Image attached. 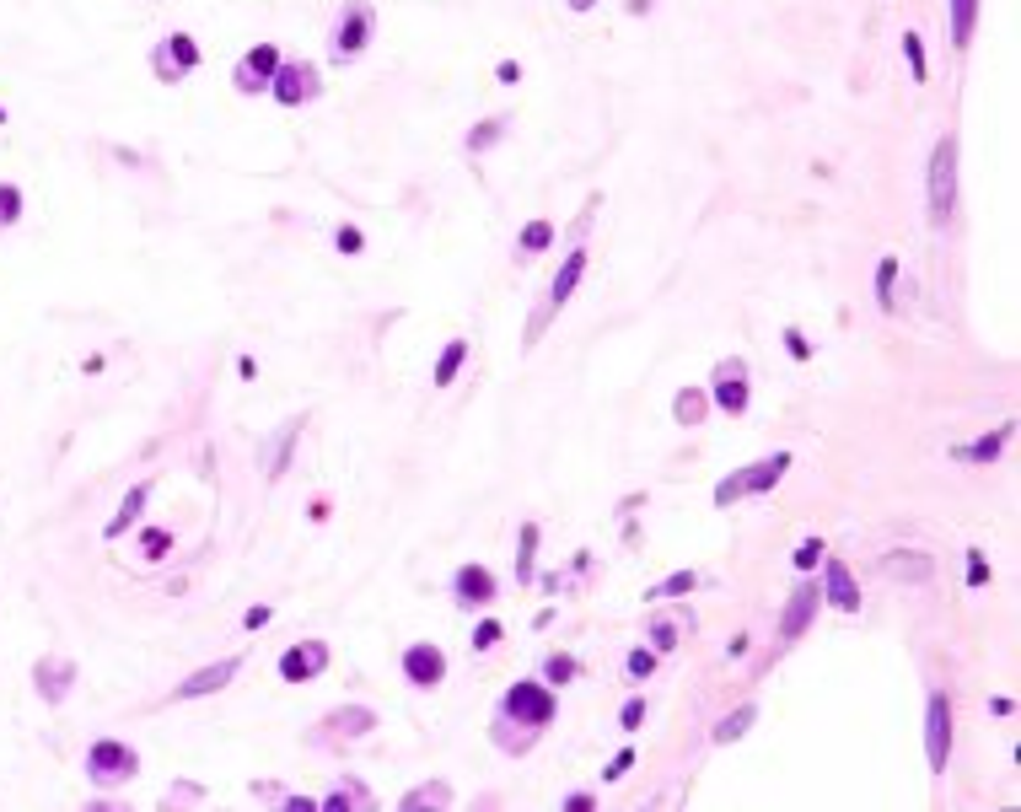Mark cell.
<instances>
[{"label":"cell","instance_id":"obj_34","mask_svg":"<svg viewBox=\"0 0 1021 812\" xmlns=\"http://www.w3.org/2000/svg\"><path fill=\"white\" fill-rule=\"evenodd\" d=\"M575 673H581V662L565 657V651H554V657H543V673H538V678L549 683V689H565V683H570Z\"/></svg>","mask_w":1021,"mask_h":812},{"label":"cell","instance_id":"obj_4","mask_svg":"<svg viewBox=\"0 0 1021 812\" xmlns=\"http://www.w3.org/2000/svg\"><path fill=\"white\" fill-rule=\"evenodd\" d=\"M371 33H377V11H371L366 0H350V6L339 11L334 33H328V54H334L339 65L361 60V54H366V44H371Z\"/></svg>","mask_w":1021,"mask_h":812},{"label":"cell","instance_id":"obj_16","mask_svg":"<svg viewBox=\"0 0 1021 812\" xmlns=\"http://www.w3.org/2000/svg\"><path fill=\"white\" fill-rule=\"evenodd\" d=\"M688 630H694V614H688V608H656V614L645 619V635H651V651H656V657L678 651Z\"/></svg>","mask_w":1021,"mask_h":812},{"label":"cell","instance_id":"obj_37","mask_svg":"<svg viewBox=\"0 0 1021 812\" xmlns=\"http://www.w3.org/2000/svg\"><path fill=\"white\" fill-rule=\"evenodd\" d=\"M823 554H828L823 538H807V544H801L796 554H790V565H796V571L807 576V571H817V565H823Z\"/></svg>","mask_w":1021,"mask_h":812},{"label":"cell","instance_id":"obj_32","mask_svg":"<svg viewBox=\"0 0 1021 812\" xmlns=\"http://www.w3.org/2000/svg\"><path fill=\"white\" fill-rule=\"evenodd\" d=\"M318 807H323V812H350V807H371V791H366V786H355V780H344V786H339V791H328Z\"/></svg>","mask_w":1021,"mask_h":812},{"label":"cell","instance_id":"obj_24","mask_svg":"<svg viewBox=\"0 0 1021 812\" xmlns=\"http://www.w3.org/2000/svg\"><path fill=\"white\" fill-rule=\"evenodd\" d=\"M753 721H758V705H753V700H747V705H737V710H731V716H721V721H715V732H710V743H715V748H726V743H737V737H747V726H753Z\"/></svg>","mask_w":1021,"mask_h":812},{"label":"cell","instance_id":"obj_46","mask_svg":"<svg viewBox=\"0 0 1021 812\" xmlns=\"http://www.w3.org/2000/svg\"><path fill=\"white\" fill-rule=\"evenodd\" d=\"M629 764H635V748H618V753H613V764L602 769V780H624V769H629Z\"/></svg>","mask_w":1021,"mask_h":812},{"label":"cell","instance_id":"obj_7","mask_svg":"<svg viewBox=\"0 0 1021 812\" xmlns=\"http://www.w3.org/2000/svg\"><path fill=\"white\" fill-rule=\"evenodd\" d=\"M710 404L721 409V415H731V420L747 415V404H753V377H747V361H742V355L715 361V372H710Z\"/></svg>","mask_w":1021,"mask_h":812},{"label":"cell","instance_id":"obj_20","mask_svg":"<svg viewBox=\"0 0 1021 812\" xmlns=\"http://www.w3.org/2000/svg\"><path fill=\"white\" fill-rule=\"evenodd\" d=\"M882 571H887V581H909V587H914V581H930V576H936V560H930L925 549H893V554L882 560Z\"/></svg>","mask_w":1021,"mask_h":812},{"label":"cell","instance_id":"obj_51","mask_svg":"<svg viewBox=\"0 0 1021 812\" xmlns=\"http://www.w3.org/2000/svg\"><path fill=\"white\" fill-rule=\"evenodd\" d=\"M624 6H629V11H635V17H640V11H651V0H624Z\"/></svg>","mask_w":1021,"mask_h":812},{"label":"cell","instance_id":"obj_48","mask_svg":"<svg viewBox=\"0 0 1021 812\" xmlns=\"http://www.w3.org/2000/svg\"><path fill=\"white\" fill-rule=\"evenodd\" d=\"M269 619H275V614H269V608H264V603H258V608H248V614H242V624H248V630H264V624H269Z\"/></svg>","mask_w":1021,"mask_h":812},{"label":"cell","instance_id":"obj_6","mask_svg":"<svg viewBox=\"0 0 1021 812\" xmlns=\"http://www.w3.org/2000/svg\"><path fill=\"white\" fill-rule=\"evenodd\" d=\"M586 259H592V253H586L581 242H575V248L565 253V264H559V275L549 280V302H543L538 312H532V323H527V345H538V339H543V329H549V318H554V312H559V307H565L570 296H575V286H581V275H586Z\"/></svg>","mask_w":1021,"mask_h":812},{"label":"cell","instance_id":"obj_8","mask_svg":"<svg viewBox=\"0 0 1021 812\" xmlns=\"http://www.w3.org/2000/svg\"><path fill=\"white\" fill-rule=\"evenodd\" d=\"M318 92H323V70L312 60H280L275 81H269V97H275L280 108H301V103H312Z\"/></svg>","mask_w":1021,"mask_h":812},{"label":"cell","instance_id":"obj_49","mask_svg":"<svg viewBox=\"0 0 1021 812\" xmlns=\"http://www.w3.org/2000/svg\"><path fill=\"white\" fill-rule=\"evenodd\" d=\"M565 807H575V812H592V807H597V796H592V791H575V796H565Z\"/></svg>","mask_w":1021,"mask_h":812},{"label":"cell","instance_id":"obj_29","mask_svg":"<svg viewBox=\"0 0 1021 812\" xmlns=\"http://www.w3.org/2000/svg\"><path fill=\"white\" fill-rule=\"evenodd\" d=\"M946 11H952V44L968 49L973 44V22H979V0H946Z\"/></svg>","mask_w":1021,"mask_h":812},{"label":"cell","instance_id":"obj_39","mask_svg":"<svg viewBox=\"0 0 1021 812\" xmlns=\"http://www.w3.org/2000/svg\"><path fill=\"white\" fill-rule=\"evenodd\" d=\"M17 221H22V189L0 183V226H17Z\"/></svg>","mask_w":1021,"mask_h":812},{"label":"cell","instance_id":"obj_52","mask_svg":"<svg viewBox=\"0 0 1021 812\" xmlns=\"http://www.w3.org/2000/svg\"><path fill=\"white\" fill-rule=\"evenodd\" d=\"M592 6H597V0H570V11H592Z\"/></svg>","mask_w":1021,"mask_h":812},{"label":"cell","instance_id":"obj_43","mask_svg":"<svg viewBox=\"0 0 1021 812\" xmlns=\"http://www.w3.org/2000/svg\"><path fill=\"white\" fill-rule=\"evenodd\" d=\"M640 721H645V694H635V700H629L624 710H618V726H624V732H635Z\"/></svg>","mask_w":1021,"mask_h":812},{"label":"cell","instance_id":"obj_28","mask_svg":"<svg viewBox=\"0 0 1021 812\" xmlns=\"http://www.w3.org/2000/svg\"><path fill=\"white\" fill-rule=\"evenodd\" d=\"M554 221H527L522 237H516V259H538L543 248H554Z\"/></svg>","mask_w":1021,"mask_h":812},{"label":"cell","instance_id":"obj_9","mask_svg":"<svg viewBox=\"0 0 1021 812\" xmlns=\"http://www.w3.org/2000/svg\"><path fill=\"white\" fill-rule=\"evenodd\" d=\"M925 759L930 775H946V759H952V700H946V689H930L925 700Z\"/></svg>","mask_w":1021,"mask_h":812},{"label":"cell","instance_id":"obj_5","mask_svg":"<svg viewBox=\"0 0 1021 812\" xmlns=\"http://www.w3.org/2000/svg\"><path fill=\"white\" fill-rule=\"evenodd\" d=\"M140 775V753L124 743V737H97L92 748H86V780H97V786H124V780Z\"/></svg>","mask_w":1021,"mask_h":812},{"label":"cell","instance_id":"obj_2","mask_svg":"<svg viewBox=\"0 0 1021 812\" xmlns=\"http://www.w3.org/2000/svg\"><path fill=\"white\" fill-rule=\"evenodd\" d=\"M790 474V452H774V458H758V463H747V468H737V474H726L721 484H715V495L710 501L715 506H737V501H747V495H764V490H774Z\"/></svg>","mask_w":1021,"mask_h":812},{"label":"cell","instance_id":"obj_13","mask_svg":"<svg viewBox=\"0 0 1021 812\" xmlns=\"http://www.w3.org/2000/svg\"><path fill=\"white\" fill-rule=\"evenodd\" d=\"M817 608H823V587H817V581H801V587L790 592L785 614H780V646H796V640L812 630Z\"/></svg>","mask_w":1021,"mask_h":812},{"label":"cell","instance_id":"obj_25","mask_svg":"<svg viewBox=\"0 0 1021 812\" xmlns=\"http://www.w3.org/2000/svg\"><path fill=\"white\" fill-rule=\"evenodd\" d=\"M468 339H447V350H441V361H436V372H430V388H452L457 372H463V361H468Z\"/></svg>","mask_w":1021,"mask_h":812},{"label":"cell","instance_id":"obj_18","mask_svg":"<svg viewBox=\"0 0 1021 812\" xmlns=\"http://www.w3.org/2000/svg\"><path fill=\"white\" fill-rule=\"evenodd\" d=\"M237 667H242V657H221V662H210V667H199V673H189L172 689V700H205V694H215V689H226V683L237 678Z\"/></svg>","mask_w":1021,"mask_h":812},{"label":"cell","instance_id":"obj_15","mask_svg":"<svg viewBox=\"0 0 1021 812\" xmlns=\"http://www.w3.org/2000/svg\"><path fill=\"white\" fill-rule=\"evenodd\" d=\"M318 673H328V640H301V646L280 651V678L285 683H307Z\"/></svg>","mask_w":1021,"mask_h":812},{"label":"cell","instance_id":"obj_1","mask_svg":"<svg viewBox=\"0 0 1021 812\" xmlns=\"http://www.w3.org/2000/svg\"><path fill=\"white\" fill-rule=\"evenodd\" d=\"M554 716H559V694L543 678H516L495 705V721L522 726V732H543V726H554Z\"/></svg>","mask_w":1021,"mask_h":812},{"label":"cell","instance_id":"obj_47","mask_svg":"<svg viewBox=\"0 0 1021 812\" xmlns=\"http://www.w3.org/2000/svg\"><path fill=\"white\" fill-rule=\"evenodd\" d=\"M339 248H344V253H361V248H366V237L355 232V226H339Z\"/></svg>","mask_w":1021,"mask_h":812},{"label":"cell","instance_id":"obj_12","mask_svg":"<svg viewBox=\"0 0 1021 812\" xmlns=\"http://www.w3.org/2000/svg\"><path fill=\"white\" fill-rule=\"evenodd\" d=\"M495 592H500V581H495L490 565L468 560V565H457V571H452V603L468 608V614H473V608H490Z\"/></svg>","mask_w":1021,"mask_h":812},{"label":"cell","instance_id":"obj_19","mask_svg":"<svg viewBox=\"0 0 1021 812\" xmlns=\"http://www.w3.org/2000/svg\"><path fill=\"white\" fill-rule=\"evenodd\" d=\"M823 603L839 608V614H860V587H855L850 565L828 560V554H823Z\"/></svg>","mask_w":1021,"mask_h":812},{"label":"cell","instance_id":"obj_17","mask_svg":"<svg viewBox=\"0 0 1021 812\" xmlns=\"http://www.w3.org/2000/svg\"><path fill=\"white\" fill-rule=\"evenodd\" d=\"M33 683H38V694L49 705H60L70 689H76V662L60 657V651H49V657H38L33 662Z\"/></svg>","mask_w":1021,"mask_h":812},{"label":"cell","instance_id":"obj_44","mask_svg":"<svg viewBox=\"0 0 1021 812\" xmlns=\"http://www.w3.org/2000/svg\"><path fill=\"white\" fill-rule=\"evenodd\" d=\"M785 350L796 355V361H812V345H807V334H801L796 323H790V329H785Z\"/></svg>","mask_w":1021,"mask_h":812},{"label":"cell","instance_id":"obj_36","mask_svg":"<svg viewBox=\"0 0 1021 812\" xmlns=\"http://www.w3.org/2000/svg\"><path fill=\"white\" fill-rule=\"evenodd\" d=\"M532 554H538V522H522V544H516V581H532Z\"/></svg>","mask_w":1021,"mask_h":812},{"label":"cell","instance_id":"obj_3","mask_svg":"<svg viewBox=\"0 0 1021 812\" xmlns=\"http://www.w3.org/2000/svg\"><path fill=\"white\" fill-rule=\"evenodd\" d=\"M930 226H946L957 210V135H941L936 151H930Z\"/></svg>","mask_w":1021,"mask_h":812},{"label":"cell","instance_id":"obj_41","mask_svg":"<svg viewBox=\"0 0 1021 812\" xmlns=\"http://www.w3.org/2000/svg\"><path fill=\"white\" fill-rule=\"evenodd\" d=\"M903 54H909V70H914V81H925L930 70H925V49H919V33H903Z\"/></svg>","mask_w":1021,"mask_h":812},{"label":"cell","instance_id":"obj_14","mask_svg":"<svg viewBox=\"0 0 1021 812\" xmlns=\"http://www.w3.org/2000/svg\"><path fill=\"white\" fill-rule=\"evenodd\" d=\"M404 678H409V689H441V678H447V651L430 646V640L404 646Z\"/></svg>","mask_w":1021,"mask_h":812},{"label":"cell","instance_id":"obj_42","mask_svg":"<svg viewBox=\"0 0 1021 812\" xmlns=\"http://www.w3.org/2000/svg\"><path fill=\"white\" fill-rule=\"evenodd\" d=\"M500 635H506V630H500L495 619H484L479 630H473V651H490V646H500Z\"/></svg>","mask_w":1021,"mask_h":812},{"label":"cell","instance_id":"obj_45","mask_svg":"<svg viewBox=\"0 0 1021 812\" xmlns=\"http://www.w3.org/2000/svg\"><path fill=\"white\" fill-rule=\"evenodd\" d=\"M984 581H989V560L979 549H968V587H984Z\"/></svg>","mask_w":1021,"mask_h":812},{"label":"cell","instance_id":"obj_11","mask_svg":"<svg viewBox=\"0 0 1021 812\" xmlns=\"http://www.w3.org/2000/svg\"><path fill=\"white\" fill-rule=\"evenodd\" d=\"M275 70H280V44H258V49H248V54L232 65V87H237L242 97H258V92H269Z\"/></svg>","mask_w":1021,"mask_h":812},{"label":"cell","instance_id":"obj_33","mask_svg":"<svg viewBox=\"0 0 1021 812\" xmlns=\"http://www.w3.org/2000/svg\"><path fill=\"white\" fill-rule=\"evenodd\" d=\"M893 286H898V259H893V253H882V264H876V307H882V312L898 307Z\"/></svg>","mask_w":1021,"mask_h":812},{"label":"cell","instance_id":"obj_22","mask_svg":"<svg viewBox=\"0 0 1021 812\" xmlns=\"http://www.w3.org/2000/svg\"><path fill=\"white\" fill-rule=\"evenodd\" d=\"M146 501H151V479H140L135 490H129L124 501H119V511H113V517H108L103 538H119V533H129V527L140 522V511H146Z\"/></svg>","mask_w":1021,"mask_h":812},{"label":"cell","instance_id":"obj_50","mask_svg":"<svg viewBox=\"0 0 1021 812\" xmlns=\"http://www.w3.org/2000/svg\"><path fill=\"white\" fill-rule=\"evenodd\" d=\"M495 76H500V81H522V65H516V60H500Z\"/></svg>","mask_w":1021,"mask_h":812},{"label":"cell","instance_id":"obj_31","mask_svg":"<svg viewBox=\"0 0 1021 812\" xmlns=\"http://www.w3.org/2000/svg\"><path fill=\"white\" fill-rule=\"evenodd\" d=\"M296 436H301V420H285V425H280V436H275V447H269V479H280L285 468H291V447H296Z\"/></svg>","mask_w":1021,"mask_h":812},{"label":"cell","instance_id":"obj_27","mask_svg":"<svg viewBox=\"0 0 1021 812\" xmlns=\"http://www.w3.org/2000/svg\"><path fill=\"white\" fill-rule=\"evenodd\" d=\"M506 130H511V113H490V119H479V124L468 130V151L479 156V151L500 146V140H506Z\"/></svg>","mask_w":1021,"mask_h":812},{"label":"cell","instance_id":"obj_21","mask_svg":"<svg viewBox=\"0 0 1021 812\" xmlns=\"http://www.w3.org/2000/svg\"><path fill=\"white\" fill-rule=\"evenodd\" d=\"M1011 431H1016V425L1005 420L1000 431H989V436H979V441H962V447H952V458H957V463H995L1000 452H1005V441H1011Z\"/></svg>","mask_w":1021,"mask_h":812},{"label":"cell","instance_id":"obj_23","mask_svg":"<svg viewBox=\"0 0 1021 812\" xmlns=\"http://www.w3.org/2000/svg\"><path fill=\"white\" fill-rule=\"evenodd\" d=\"M323 732L366 737V732H377V710H366V705H344V710H334V716L323 721Z\"/></svg>","mask_w":1021,"mask_h":812},{"label":"cell","instance_id":"obj_40","mask_svg":"<svg viewBox=\"0 0 1021 812\" xmlns=\"http://www.w3.org/2000/svg\"><path fill=\"white\" fill-rule=\"evenodd\" d=\"M167 549H172V533H167V527H146V533H140V554H146V560H162Z\"/></svg>","mask_w":1021,"mask_h":812},{"label":"cell","instance_id":"obj_10","mask_svg":"<svg viewBox=\"0 0 1021 812\" xmlns=\"http://www.w3.org/2000/svg\"><path fill=\"white\" fill-rule=\"evenodd\" d=\"M199 70V44L189 33H167L162 44L151 49V76L162 81V87H178L183 76H194Z\"/></svg>","mask_w":1021,"mask_h":812},{"label":"cell","instance_id":"obj_26","mask_svg":"<svg viewBox=\"0 0 1021 812\" xmlns=\"http://www.w3.org/2000/svg\"><path fill=\"white\" fill-rule=\"evenodd\" d=\"M704 415H710V393H704V388H683L678 398H672V420L688 425V431L704 425Z\"/></svg>","mask_w":1021,"mask_h":812},{"label":"cell","instance_id":"obj_35","mask_svg":"<svg viewBox=\"0 0 1021 812\" xmlns=\"http://www.w3.org/2000/svg\"><path fill=\"white\" fill-rule=\"evenodd\" d=\"M694 587H699V576H694V571H672L667 581H661V587L645 592V603H661V597H688Z\"/></svg>","mask_w":1021,"mask_h":812},{"label":"cell","instance_id":"obj_30","mask_svg":"<svg viewBox=\"0 0 1021 812\" xmlns=\"http://www.w3.org/2000/svg\"><path fill=\"white\" fill-rule=\"evenodd\" d=\"M452 802H457V796H452L447 780H430V786H414V791H404V802H398V807L414 812V807H452Z\"/></svg>","mask_w":1021,"mask_h":812},{"label":"cell","instance_id":"obj_38","mask_svg":"<svg viewBox=\"0 0 1021 812\" xmlns=\"http://www.w3.org/2000/svg\"><path fill=\"white\" fill-rule=\"evenodd\" d=\"M656 662H661L656 651H645V646H635V651H629V657H624V673L635 678V683H645V678L656 673Z\"/></svg>","mask_w":1021,"mask_h":812},{"label":"cell","instance_id":"obj_53","mask_svg":"<svg viewBox=\"0 0 1021 812\" xmlns=\"http://www.w3.org/2000/svg\"><path fill=\"white\" fill-rule=\"evenodd\" d=\"M6 119H11V113H6V103H0V124H6Z\"/></svg>","mask_w":1021,"mask_h":812}]
</instances>
